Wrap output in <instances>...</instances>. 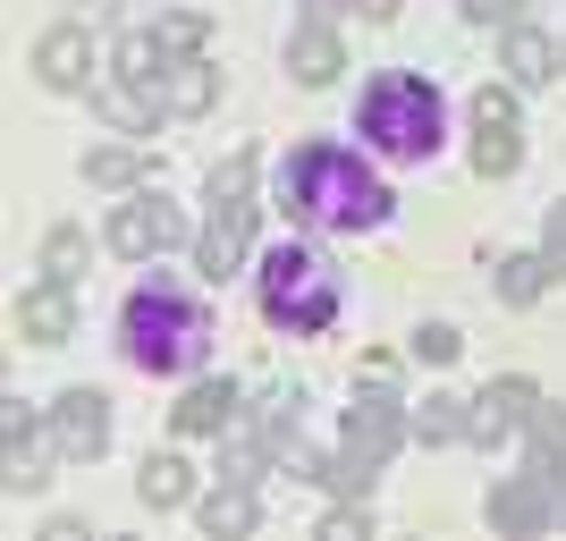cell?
<instances>
[{
    "instance_id": "37",
    "label": "cell",
    "mask_w": 566,
    "mask_h": 541,
    "mask_svg": "<svg viewBox=\"0 0 566 541\" xmlns=\"http://www.w3.org/2000/svg\"><path fill=\"white\" fill-rule=\"evenodd\" d=\"M542 254H549V262H558V271H566V204H558V212H549V229H542Z\"/></svg>"
},
{
    "instance_id": "29",
    "label": "cell",
    "mask_w": 566,
    "mask_h": 541,
    "mask_svg": "<svg viewBox=\"0 0 566 541\" xmlns=\"http://www.w3.org/2000/svg\"><path fill=\"white\" fill-rule=\"evenodd\" d=\"M220 204H254V153H237V162L212 169V212Z\"/></svg>"
},
{
    "instance_id": "12",
    "label": "cell",
    "mask_w": 566,
    "mask_h": 541,
    "mask_svg": "<svg viewBox=\"0 0 566 541\" xmlns=\"http://www.w3.org/2000/svg\"><path fill=\"white\" fill-rule=\"evenodd\" d=\"M499 69H507V85H524V94H533V85H549L566 60H558V43H549L542 25H524V18H516V25H507V51H499Z\"/></svg>"
},
{
    "instance_id": "21",
    "label": "cell",
    "mask_w": 566,
    "mask_h": 541,
    "mask_svg": "<svg viewBox=\"0 0 566 541\" xmlns=\"http://www.w3.org/2000/svg\"><path fill=\"white\" fill-rule=\"evenodd\" d=\"M85 262H94L85 229H51V237H43V280H51V288H76V280H85Z\"/></svg>"
},
{
    "instance_id": "23",
    "label": "cell",
    "mask_w": 566,
    "mask_h": 541,
    "mask_svg": "<svg viewBox=\"0 0 566 541\" xmlns=\"http://www.w3.org/2000/svg\"><path fill=\"white\" fill-rule=\"evenodd\" d=\"M406 431L423 448H440V440H465V398H423L415 415H406Z\"/></svg>"
},
{
    "instance_id": "9",
    "label": "cell",
    "mask_w": 566,
    "mask_h": 541,
    "mask_svg": "<svg viewBox=\"0 0 566 541\" xmlns=\"http://www.w3.org/2000/svg\"><path fill=\"white\" fill-rule=\"evenodd\" d=\"M245 237H254V204H220L212 229L195 237V271H203V280H237V262H245Z\"/></svg>"
},
{
    "instance_id": "39",
    "label": "cell",
    "mask_w": 566,
    "mask_h": 541,
    "mask_svg": "<svg viewBox=\"0 0 566 541\" xmlns=\"http://www.w3.org/2000/svg\"><path fill=\"white\" fill-rule=\"evenodd\" d=\"M338 9H347V0H305V18H313V25H331Z\"/></svg>"
},
{
    "instance_id": "38",
    "label": "cell",
    "mask_w": 566,
    "mask_h": 541,
    "mask_svg": "<svg viewBox=\"0 0 566 541\" xmlns=\"http://www.w3.org/2000/svg\"><path fill=\"white\" fill-rule=\"evenodd\" d=\"M355 9H364L373 25H389V18H398V0H355Z\"/></svg>"
},
{
    "instance_id": "15",
    "label": "cell",
    "mask_w": 566,
    "mask_h": 541,
    "mask_svg": "<svg viewBox=\"0 0 566 541\" xmlns=\"http://www.w3.org/2000/svg\"><path fill=\"white\" fill-rule=\"evenodd\" d=\"M161 102H169L178 118L212 111V102H220V69L203 60V51H195V60H169V69H161Z\"/></svg>"
},
{
    "instance_id": "36",
    "label": "cell",
    "mask_w": 566,
    "mask_h": 541,
    "mask_svg": "<svg viewBox=\"0 0 566 541\" xmlns=\"http://www.w3.org/2000/svg\"><path fill=\"white\" fill-rule=\"evenodd\" d=\"M18 431H34V406H25V398H0V440H18Z\"/></svg>"
},
{
    "instance_id": "7",
    "label": "cell",
    "mask_w": 566,
    "mask_h": 541,
    "mask_svg": "<svg viewBox=\"0 0 566 541\" xmlns=\"http://www.w3.org/2000/svg\"><path fill=\"white\" fill-rule=\"evenodd\" d=\"M178 237H187V220L169 212L161 195H136V204H118V212H111V254L118 262L153 254V246H178Z\"/></svg>"
},
{
    "instance_id": "28",
    "label": "cell",
    "mask_w": 566,
    "mask_h": 541,
    "mask_svg": "<svg viewBox=\"0 0 566 541\" xmlns=\"http://www.w3.org/2000/svg\"><path fill=\"white\" fill-rule=\"evenodd\" d=\"M161 34H127V43H118V76H127V85H161Z\"/></svg>"
},
{
    "instance_id": "40",
    "label": "cell",
    "mask_w": 566,
    "mask_h": 541,
    "mask_svg": "<svg viewBox=\"0 0 566 541\" xmlns=\"http://www.w3.org/2000/svg\"><path fill=\"white\" fill-rule=\"evenodd\" d=\"M558 60H566V43H558Z\"/></svg>"
},
{
    "instance_id": "31",
    "label": "cell",
    "mask_w": 566,
    "mask_h": 541,
    "mask_svg": "<svg viewBox=\"0 0 566 541\" xmlns=\"http://www.w3.org/2000/svg\"><path fill=\"white\" fill-rule=\"evenodd\" d=\"M153 34H161V51H169V60H195V51H203V18H195V9H178V18H161V25H153Z\"/></svg>"
},
{
    "instance_id": "18",
    "label": "cell",
    "mask_w": 566,
    "mask_h": 541,
    "mask_svg": "<svg viewBox=\"0 0 566 541\" xmlns=\"http://www.w3.org/2000/svg\"><path fill=\"white\" fill-rule=\"evenodd\" d=\"M287 69L305 76V85H338V69H347V51H338V34L331 25H296V51H287Z\"/></svg>"
},
{
    "instance_id": "17",
    "label": "cell",
    "mask_w": 566,
    "mask_h": 541,
    "mask_svg": "<svg viewBox=\"0 0 566 541\" xmlns=\"http://www.w3.org/2000/svg\"><path fill=\"white\" fill-rule=\"evenodd\" d=\"M136 499H144V508H187V499H195V466L178 457V448L144 457V474H136Z\"/></svg>"
},
{
    "instance_id": "3",
    "label": "cell",
    "mask_w": 566,
    "mask_h": 541,
    "mask_svg": "<svg viewBox=\"0 0 566 541\" xmlns=\"http://www.w3.org/2000/svg\"><path fill=\"white\" fill-rule=\"evenodd\" d=\"M355 127L389 153V162H431L440 153V136H449V102H440V85L415 69H380L364 94H355Z\"/></svg>"
},
{
    "instance_id": "5",
    "label": "cell",
    "mask_w": 566,
    "mask_h": 541,
    "mask_svg": "<svg viewBox=\"0 0 566 541\" xmlns=\"http://www.w3.org/2000/svg\"><path fill=\"white\" fill-rule=\"evenodd\" d=\"M482 517H491L507 541L549 533V524H558V474H533V466H524L516 482H499V491H491V508H482Z\"/></svg>"
},
{
    "instance_id": "6",
    "label": "cell",
    "mask_w": 566,
    "mask_h": 541,
    "mask_svg": "<svg viewBox=\"0 0 566 541\" xmlns=\"http://www.w3.org/2000/svg\"><path fill=\"white\" fill-rule=\"evenodd\" d=\"M533 406H542V389H533V381H524V373H499L491 389L465 406V440H473V448H499L516 424H533Z\"/></svg>"
},
{
    "instance_id": "19",
    "label": "cell",
    "mask_w": 566,
    "mask_h": 541,
    "mask_svg": "<svg viewBox=\"0 0 566 541\" xmlns=\"http://www.w3.org/2000/svg\"><path fill=\"white\" fill-rule=\"evenodd\" d=\"M169 102H161V85H127V76H118L111 94H102V118H111L118 136H153V118H161Z\"/></svg>"
},
{
    "instance_id": "33",
    "label": "cell",
    "mask_w": 566,
    "mask_h": 541,
    "mask_svg": "<svg viewBox=\"0 0 566 541\" xmlns=\"http://www.w3.org/2000/svg\"><path fill=\"white\" fill-rule=\"evenodd\" d=\"M373 533V517H364V499H338L331 517H322V541H364Z\"/></svg>"
},
{
    "instance_id": "2",
    "label": "cell",
    "mask_w": 566,
    "mask_h": 541,
    "mask_svg": "<svg viewBox=\"0 0 566 541\" xmlns=\"http://www.w3.org/2000/svg\"><path fill=\"white\" fill-rule=\"evenodd\" d=\"M118 355L136 364V373H195L203 355H212V313L178 296L169 280H144L127 305H118Z\"/></svg>"
},
{
    "instance_id": "26",
    "label": "cell",
    "mask_w": 566,
    "mask_h": 541,
    "mask_svg": "<svg viewBox=\"0 0 566 541\" xmlns=\"http://www.w3.org/2000/svg\"><path fill=\"white\" fill-rule=\"evenodd\" d=\"M51 440H60V431H51ZM51 440H9V474H0V482H9V491H43L51 482Z\"/></svg>"
},
{
    "instance_id": "24",
    "label": "cell",
    "mask_w": 566,
    "mask_h": 541,
    "mask_svg": "<svg viewBox=\"0 0 566 541\" xmlns=\"http://www.w3.org/2000/svg\"><path fill=\"white\" fill-rule=\"evenodd\" d=\"M524 431H533V474H558V466H566V406H549V398H542Z\"/></svg>"
},
{
    "instance_id": "25",
    "label": "cell",
    "mask_w": 566,
    "mask_h": 541,
    "mask_svg": "<svg viewBox=\"0 0 566 541\" xmlns=\"http://www.w3.org/2000/svg\"><path fill=\"white\" fill-rule=\"evenodd\" d=\"M85 178H94V187H136V178H144V153H136V144H94V153H85Z\"/></svg>"
},
{
    "instance_id": "10",
    "label": "cell",
    "mask_w": 566,
    "mask_h": 541,
    "mask_svg": "<svg viewBox=\"0 0 566 541\" xmlns=\"http://www.w3.org/2000/svg\"><path fill=\"white\" fill-rule=\"evenodd\" d=\"M34 76H43L51 94H76L94 76V34L85 25H51L43 43H34Z\"/></svg>"
},
{
    "instance_id": "27",
    "label": "cell",
    "mask_w": 566,
    "mask_h": 541,
    "mask_svg": "<svg viewBox=\"0 0 566 541\" xmlns=\"http://www.w3.org/2000/svg\"><path fill=\"white\" fill-rule=\"evenodd\" d=\"M516 162H524V127H482V144H473V169H482V178H507Z\"/></svg>"
},
{
    "instance_id": "35",
    "label": "cell",
    "mask_w": 566,
    "mask_h": 541,
    "mask_svg": "<svg viewBox=\"0 0 566 541\" xmlns=\"http://www.w3.org/2000/svg\"><path fill=\"white\" fill-rule=\"evenodd\" d=\"M516 9H524V0H465L473 25H516Z\"/></svg>"
},
{
    "instance_id": "11",
    "label": "cell",
    "mask_w": 566,
    "mask_h": 541,
    "mask_svg": "<svg viewBox=\"0 0 566 541\" xmlns=\"http://www.w3.org/2000/svg\"><path fill=\"white\" fill-rule=\"evenodd\" d=\"M347 440L364 448L373 466H389V457H398V440H406L398 398H389V389H364V406H347Z\"/></svg>"
},
{
    "instance_id": "34",
    "label": "cell",
    "mask_w": 566,
    "mask_h": 541,
    "mask_svg": "<svg viewBox=\"0 0 566 541\" xmlns=\"http://www.w3.org/2000/svg\"><path fill=\"white\" fill-rule=\"evenodd\" d=\"M355 381H364V389H398V355H364Z\"/></svg>"
},
{
    "instance_id": "16",
    "label": "cell",
    "mask_w": 566,
    "mask_h": 541,
    "mask_svg": "<svg viewBox=\"0 0 566 541\" xmlns=\"http://www.w3.org/2000/svg\"><path fill=\"white\" fill-rule=\"evenodd\" d=\"M305 474H313V482H322V491H331V499H364V491H373V457H364V448H322V457H305Z\"/></svg>"
},
{
    "instance_id": "32",
    "label": "cell",
    "mask_w": 566,
    "mask_h": 541,
    "mask_svg": "<svg viewBox=\"0 0 566 541\" xmlns=\"http://www.w3.org/2000/svg\"><path fill=\"white\" fill-rule=\"evenodd\" d=\"M457 347H465V339H457L449 322H423V330H415V364H440V373H449Z\"/></svg>"
},
{
    "instance_id": "20",
    "label": "cell",
    "mask_w": 566,
    "mask_h": 541,
    "mask_svg": "<svg viewBox=\"0 0 566 541\" xmlns=\"http://www.w3.org/2000/svg\"><path fill=\"white\" fill-rule=\"evenodd\" d=\"M254 517H262V508H254V482H220V491L203 499V533H212V541L254 533Z\"/></svg>"
},
{
    "instance_id": "13",
    "label": "cell",
    "mask_w": 566,
    "mask_h": 541,
    "mask_svg": "<svg viewBox=\"0 0 566 541\" xmlns=\"http://www.w3.org/2000/svg\"><path fill=\"white\" fill-rule=\"evenodd\" d=\"M18 330L34 339V347H60V339H76V305H69V288H25L18 296Z\"/></svg>"
},
{
    "instance_id": "1",
    "label": "cell",
    "mask_w": 566,
    "mask_h": 541,
    "mask_svg": "<svg viewBox=\"0 0 566 541\" xmlns=\"http://www.w3.org/2000/svg\"><path fill=\"white\" fill-rule=\"evenodd\" d=\"M280 195L305 229H331V237H364L398 212V195L380 187V169L355 144H296L280 169Z\"/></svg>"
},
{
    "instance_id": "14",
    "label": "cell",
    "mask_w": 566,
    "mask_h": 541,
    "mask_svg": "<svg viewBox=\"0 0 566 541\" xmlns=\"http://www.w3.org/2000/svg\"><path fill=\"white\" fill-rule=\"evenodd\" d=\"M169 424L195 431V440H203V431H229L237 424V381H195L187 398L169 406Z\"/></svg>"
},
{
    "instance_id": "8",
    "label": "cell",
    "mask_w": 566,
    "mask_h": 541,
    "mask_svg": "<svg viewBox=\"0 0 566 541\" xmlns=\"http://www.w3.org/2000/svg\"><path fill=\"white\" fill-rule=\"evenodd\" d=\"M51 431H60L69 457H102V448H111V398H102V389H60Z\"/></svg>"
},
{
    "instance_id": "4",
    "label": "cell",
    "mask_w": 566,
    "mask_h": 541,
    "mask_svg": "<svg viewBox=\"0 0 566 541\" xmlns=\"http://www.w3.org/2000/svg\"><path fill=\"white\" fill-rule=\"evenodd\" d=\"M254 296H262V322L287 330V339H313V330H331L338 305H347V288H338V262H322L313 246H271L254 271Z\"/></svg>"
},
{
    "instance_id": "30",
    "label": "cell",
    "mask_w": 566,
    "mask_h": 541,
    "mask_svg": "<svg viewBox=\"0 0 566 541\" xmlns=\"http://www.w3.org/2000/svg\"><path fill=\"white\" fill-rule=\"evenodd\" d=\"M516 94H524V85H482V94H473V127H524Z\"/></svg>"
},
{
    "instance_id": "22",
    "label": "cell",
    "mask_w": 566,
    "mask_h": 541,
    "mask_svg": "<svg viewBox=\"0 0 566 541\" xmlns=\"http://www.w3.org/2000/svg\"><path fill=\"white\" fill-rule=\"evenodd\" d=\"M549 280H558V262H549V254H507V262H499V296H507V305H533Z\"/></svg>"
}]
</instances>
